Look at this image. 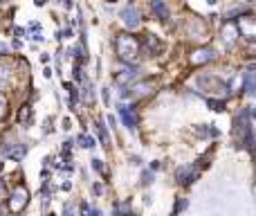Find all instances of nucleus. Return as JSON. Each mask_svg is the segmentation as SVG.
<instances>
[{"label": "nucleus", "instance_id": "obj_1", "mask_svg": "<svg viewBox=\"0 0 256 216\" xmlns=\"http://www.w3.org/2000/svg\"><path fill=\"white\" fill-rule=\"evenodd\" d=\"M140 50H142L140 39H135V36H131V34H117L115 36V54H117V59L124 61V63L135 61Z\"/></svg>", "mask_w": 256, "mask_h": 216}, {"label": "nucleus", "instance_id": "obj_2", "mask_svg": "<svg viewBox=\"0 0 256 216\" xmlns=\"http://www.w3.org/2000/svg\"><path fill=\"white\" fill-rule=\"evenodd\" d=\"M29 203V192L25 185H18L14 187V192L9 194V201H7V205H9V212L11 214H18V212H23L25 207H27Z\"/></svg>", "mask_w": 256, "mask_h": 216}, {"label": "nucleus", "instance_id": "obj_3", "mask_svg": "<svg viewBox=\"0 0 256 216\" xmlns=\"http://www.w3.org/2000/svg\"><path fill=\"white\" fill-rule=\"evenodd\" d=\"M236 27H238V34L247 41H256V16L245 14L236 20Z\"/></svg>", "mask_w": 256, "mask_h": 216}, {"label": "nucleus", "instance_id": "obj_4", "mask_svg": "<svg viewBox=\"0 0 256 216\" xmlns=\"http://www.w3.org/2000/svg\"><path fill=\"white\" fill-rule=\"evenodd\" d=\"M238 27H236V23L234 20H227L225 18V23H222V27H220V39H222V43L227 45V48H234L236 45V41H238Z\"/></svg>", "mask_w": 256, "mask_h": 216}, {"label": "nucleus", "instance_id": "obj_5", "mask_svg": "<svg viewBox=\"0 0 256 216\" xmlns=\"http://www.w3.org/2000/svg\"><path fill=\"white\" fill-rule=\"evenodd\" d=\"M213 59H216V52H213L211 48H200V50H194V52L189 54V63L194 65V68L209 63V61H213Z\"/></svg>", "mask_w": 256, "mask_h": 216}, {"label": "nucleus", "instance_id": "obj_6", "mask_svg": "<svg viewBox=\"0 0 256 216\" xmlns=\"http://www.w3.org/2000/svg\"><path fill=\"white\" fill-rule=\"evenodd\" d=\"M198 84L203 86V90H207V93H229L227 84H222V81H218L216 77H211V74H203V77L198 79Z\"/></svg>", "mask_w": 256, "mask_h": 216}, {"label": "nucleus", "instance_id": "obj_7", "mask_svg": "<svg viewBox=\"0 0 256 216\" xmlns=\"http://www.w3.org/2000/svg\"><path fill=\"white\" fill-rule=\"evenodd\" d=\"M119 18H121V23L128 27V30H137L140 27V23H142V16H140V11L135 9V7H124V9L119 11Z\"/></svg>", "mask_w": 256, "mask_h": 216}, {"label": "nucleus", "instance_id": "obj_8", "mask_svg": "<svg viewBox=\"0 0 256 216\" xmlns=\"http://www.w3.org/2000/svg\"><path fill=\"white\" fill-rule=\"evenodd\" d=\"M180 185H191L194 180H198V167L196 164H189V167H180L175 173Z\"/></svg>", "mask_w": 256, "mask_h": 216}, {"label": "nucleus", "instance_id": "obj_9", "mask_svg": "<svg viewBox=\"0 0 256 216\" xmlns=\"http://www.w3.org/2000/svg\"><path fill=\"white\" fill-rule=\"evenodd\" d=\"M135 79H137V68H124L112 77V81H115L117 86H128L131 81H135Z\"/></svg>", "mask_w": 256, "mask_h": 216}, {"label": "nucleus", "instance_id": "obj_10", "mask_svg": "<svg viewBox=\"0 0 256 216\" xmlns=\"http://www.w3.org/2000/svg\"><path fill=\"white\" fill-rule=\"evenodd\" d=\"M117 110H119L121 119H124V124L128 128H135L137 126V115H135V110H133L131 106H124V104H119V106H117Z\"/></svg>", "mask_w": 256, "mask_h": 216}, {"label": "nucleus", "instance_id": "obj_11", "mask_svg": "<svg viewBox=\"0 0 256 216\" xmlns=\"http://www.w3.org/2000/svg\"><path fill=\"white\" fill-rule=\"evenodd\" d=\"M151 11H153L155 18H159V20H169V16H171L164 0H151Z\"/></svg>", "mask_w": 256, "mask_h": 216}, {"label": "nucleus", "instance_id": "obj_12", "mask_svg": "<svg viewBox=\"0 0 256 216\" xmlns=\"http://www.w3.org/2000/svg\"><path fill=\"white\" fill-rule=\"evenodd\" d=\"M155 90V81H144V84H135L131 90H128V95L131 97H144V95H151Z\"/></svg>", "mask_w": 256, "mask_h": 216}, {"label": "nucleus", "instance_id": "obj_13", "mask_svg": "<svg viewBox=\"0 0 256 216\" xmlns=\"http://www.w3.org/2000/svg\"><path fill=\"white\" fill-rule=\"evenodd\" d=\"M140 45H144V48L149 50V54H153V56H155V54L162 52V43H159L157 36H153V34H146L144 39L140 41Z\"/></svg>", "mask_w": 256, "mask_h": 216}, {"label": "nucleus", "instance_id": "obj_14", "mask_svg": "<svg viewBox=\"0 0 256 216\" xmlns=\"http://www.w3.org/2000/svg\"><path fill=\"white\" fill-rule=\"evenodd\" d=\"M25 153H27V147H25V144H14V147L5 149V156L11 158V160H23Z\"/></svg>", "mask_w": 256, "mask_h": 216}, {"label": "nucleus", "instance_id": "obj_15", "mask_svg": "<svg viewBox=\"0 0 256 216\" xmlns=\"http://www.w3.org/2000/svg\"><path fill=\"white\" fill-rule=\"evenodd\" d=\"M243 90H245L247 95H256V74L254 72L243 74Z\"/></svg>", "mask_w": 256, "mask_h": 216}, {"label": "nucleus", "instance_id": "obj_16", "mask_svg": "<svg viewBox=\"0 0 256 216\" xmlns=\"http://www.w3.org/2000/svg\"><path fill=\"white\" fill-rule=\"evenodd\" d=\"M18 122L23 124V126H29L32 124V106H20V110H18Z\"/></svg>", "mask_w": 256, "mask_h": 216}, {"label": "nucleus", "instance_id": "obj_17", "mask_svg": "<svg viewBox=\"0 0 256 216\" xmlns=\"http://www.w3.org/2000/svg\"><path fill=\"white\" fill-rule=\"evenodd\" d=\"M207 106L211 108V110H216V113H222V110H225V102H218V99H211V97L207 99Z\"/></svg>", "mask_w": 256, "mask_h": 216}, {"label": "nucleus", "instance_id": "obj_18", "mask_svg": "<svg viewBox=\"0 0 256 216\" xmlns=\"http://www.w3.org/2000/svg\"><path fill=\"white\" fill-rule=\"evenodd\" d=\"M11 81V72L9 68H5V65H0V86H5Z\"/></svg>", "mask_w": 256, "mask_h": 216}, {"label": "nucleus", "instance_id": "obj_19", "mask_svg": "<svg viewBox=\"0 0 256 216\" xmlns=\"http://www.w3.org/2000/svg\"><path fill=\"white\" fill-rule=\"evenodd\" d=\"M79 142H81L83 149H92L95 144H97L95 142V138H90V135H79Z\"/></svg>", "mask_w": 256, "mask_h": 216}, {"label": "nucleus", "instance_id": "obj_20", "mask_svg": "<svg viewBox=\"0 0 256 216\" xmlns=\"http://www.w3.org/2000/svg\"><path fill=\"white\" fill-rule=\"evenodd\" d=\"M95 126H97V133H99V138H102V144L103 147H108V133H106V128H103V124L97 122Z\"/></svg>", "mask_w": 256, "mask_h": 216}, {"label": "nucleus", "instance_id": "obj_21", "mask_svg": "<svg viewBox=\"0 0 256 216\" xmlns=\"http://www.w3.org/2000/svg\"><path fill=\"white\" fill-rule=\"evenodd\" d=\"M187 205H189V203H187V198H178V201H175V210H173V216H178V214H180V212H182V210H187Z\"/></svg>", "mask_w": 256, "mask_h": 216}, {"label": "nucleus", "instance_id": "obj_22", "mask_svg": "<svg viewBox=\"0 0 256 216\" xmlns=\"http://www.w3.org/2000/svg\"><path fill=\"white\" fill-rule=\"evenodd\" d=\"M5 198H7V185H5V180L0 178V203L5 201Z\"/></svg>", "mask_w": 256, "mask_h": 216}, {"label": "nucleus", "instance_id": "obj_23", "mask_svg": "<svg viewBox=\"0 0 256 216\" xmlns=\"http://www.w3.org/2000/svg\"><path fill=\"white\" fill-rule=\"evenodd\" d=\"M5 113H7V102H5V97L0 95V119L5 117Z\"/></svg>", "mask_w": 256, "mask_h": 216}, {"label": "nucleus", "instance_id": "obj_24", "mask_svg": "<svg viewBox=\"0 0 256 216\" xmlns=\"http://www.w3.org/2000/svg\"><path fill=\"white\" fill-rule=\"evenodd\" d=\"M151 180H153V173H149V171L142 173V185H149Z\"/></svg>", "mask_w": 256, "mask_h": 216}, {"label": "nucleus", "instance_id": "obj_25", "mask_svg": "<svg viewBox=\"0 0 256 216\" xmlns=\"http://www.w3.org/2000/svg\"><path fill=\"white\" fill-rule=\"evenodd\" d=\"M5 54H9V45L5 41H0V56H5Z\"/></svg>", "mask_w": 256, "mask_h": 216}, {"label": "nucleus", "instance_id": "obj_26", "mask_svg": "<svg viewBox=\"0 0 256 216\" xmlns=\"http://www.w3.org/2000/svg\"><path fill=\"white\" fill-rule=\"evenodd\" d=\"M72 212H74V205H72V203H68V205L63 207V216H72Z\"/></svg>", "mask_w": 256, "mask_h": 216}, {"label": "nucleus", "instance_id": "obj_27", "mask_svg": "<svg viewBox=\"0 0 256 216\" xmlns=\"http://www.w3.org/2000/svg\"><path fill=\"white\" fill-rule=\"evenodd\" d=\"M72 72H74V81H81V79H83L81 68H79V65H74V70H72Z\"/></svg>", "mask_w": 256, "mask_h": 216}, {"label": "nucleus", "instance_id": "obj_28", "mask_svg": "<svg viewBox=\"0 0 256 216\" xmlns=\"http://www.w3.org/2000/svg\"><path fill=\"white\" fill-rule=\"evenodd\" d=\"M92 169H97V171H103L102 160H92Z\"/></svg>", "mask_w": 256, "mask_h": 216}, {"label": "nucleus", "instance_id": "obj_29", "mask_svg": "<svg viewBox=\"0 0 256 216\" xmlns=\"http://www.w3.org/2000/svg\"><path fill=\"white\" fill-rule=\"evenodd\" d=\"M90 212H92V210L86 205V203H83V205H81V216H90Z\"/></svg>", "mask_w": 256, "mask_h": 216}, {"label": "nucleus", "instance_id": "obj_30", "mask_svg": "<svg viewBox=\"0 0 256 216\" xmlns=\"http://www.w3.org/2000/svg\"><path fill=\"white\" fill-rule=\"evenodd\" d=\"M103 102H106V106H110V93H108V88H103Z\"/></svg>", "mask_w": 256, "mask_h": 216}, {"label": "nucleus", "instance_id": "obj_31", "mask_svg": "<svg viewBox=\"0 0 256 216\" xmlns=\"http://www.w3.org/2000/svg\"><path fill=\"white\" fill-rule=\"evenodd\" d=\"M45 2H48V0H34V5H36V7H43Z\"/></svg>", "mask_w": 256, "mask_h": 216}, {"label": "nucleus", "instance_id": "obj_32", "mask_svg": "<svg viewBox=\"0 0 256 216\" xmlns=\"http://www.w3.org/2000/svg\"><path fill=\"white\" fill-rule=\"evenodd\" d=\"M14 32H16V36H25V30H20V27H16Z\"/></svg>", "mask_w": 256, "mask_h": 216}, {"label": "nucleus", "instance_id": "obj_33", "mask_svg": "<svg viewBox=\"0 0 256 216\" xmlns=\"http://www.w3.org/2000/svg\"><path fill=\"white\" fill-rule=\"evenodd\" d=\"M90 216H102V212H99V210H92V212H90Z\"/></svg>", "mask_w": 256, "mask_h": 216}, {"label": "nucleus", "instance_id": "obj_34", "mask_svg": "<svg viewBox=\"0 0 256 216\" xmlns=\"http://www.w3.org/2000/svg\"><path fill=\"white\" fill-rule=\"evenodd\" d=\"M252 117H254V119H256V110H252Z\"/></svg>", "mask_w": 256, "mask_h": 216}, {"label": "nucleus", "instance_id": "obj_35", "mask_svg": "<svg viewBox=\"0 0 256 216\" xmlns=\"http://www.w3.org/2000/svg\"><path fill=\"white\" fill-rule=\"evenodd\" d=\"M106 2H117V0H106Z\"/></svg>", "mask_w": 256, "mask_h": 216}, {"label": "nucleus", "instance_id": "obj_36", "mask_svg": "<svg viewBox=\"0 0 256 216\" xmlns=\"http://www.w3.org/2000/svg\"><path fill=\"white\" fill-rule=\"evenodd\" d=\"M0 2H7V0H0Z\"/></svg>", "mask_w": 256, "mask_h": 216}]
</instances>
